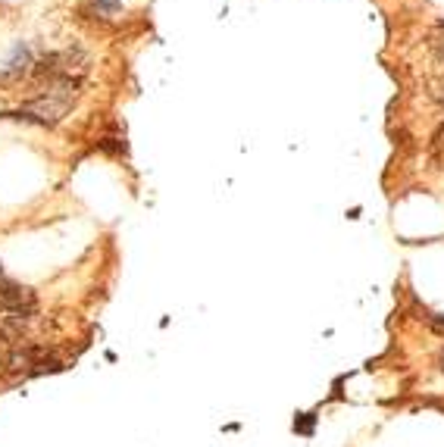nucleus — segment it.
<instances>
[{"label": "nucleus", "instance_id": "1", "mask_svg": "<svg viewBox=\"0 0 444 447\" xmlns=\"http://www.w3.org/2000/svg\"><path fill=\"white\" fill-rule=\"evenodd\" d=\"M78 85H82V81H76V79L50 81L47 91H41L34 101H28L25 107H22V116L32 119V122H41V125H56L69 110L76 107Z\"/></svg>", "mask_w": 444, "mask_h": 447}, {"label": "nucleus", "instance_id": "2", "mask_svg": "<svg viewBox=\"0 0 444 447\" xmlns=\"http://www.w3.org/2000/svg\"><path fill=\"white\" fill-rule=\"evenodd\" d=\"M60 369H63V360L54 351H47L44 344H28V341L13 347V351H7V360H3V375L13 385L34 379V375H44V373H60Z\"/></svg>", "mask_w": 444, "mask_h": 447}, {"label": "nucleus", "instance_id": "3", "mask_svg": "<svg viewBox=\"0 0 444 447\" xmlns=\"http://www.w3.org/2000/svg\"><path fill=\"white\" fill-rule=\"evenodd\" d=\"M0 310L7 313V316H25L32 319L38 313V294L32 288H22L16 282H3L0 284Z\"/></svg>", "mask_w": 444, "mask_h": 447}, {"label": "nucleus", "instance_id": "4", "mask_svg": "<svg viewBox=\"0 0 444 447\" xmlns=\"http://www.w3.org/2000/svg\"><path fill=\"white\" fill-rule=\"evenodd\" d=\"M91 3H94V10H97V16H116L119 10H123V3H119V0H91Z\"/></svg>", "mask_w": 444, "mask_h": 447}, {"label": "nucleus", "instance_id": "5", "mask_svg": "<svg viewBox=\"0 0 444 447\" xmlns=\"http://www.w3.org/2000/svg\"><path fill=\"white\" fill-rule=\"evenodd\" d=\"M429 97L438 103V107H444V75L435 81H429Z\"/></svg>", "mask_w": 444, "mask_h": 447}, {"label": "nucleus", "instance_id": "6", "mask_svg": "<svg viewBox=\"0 0 444 447\" xmlns=\"http://www.w3.org/2000/svg\"><path fill=\"white\" fill-rule=\"evenodd\" d=\"M432 150H435V154H444V125L435 132V138H432Z\"/></svg>", "mask_w": 444, "mask_h": 447}, {"label": "nucleus", "instance_id": "7", "mask_svg": "<svg viewBox=\"0 0 444 447\" xmlns=\"http://www.w3.org/2000/svg\"><path fill=\"white\" fill-rule=\"evenodd\" d=\"M435 56H438V63L444 66V41H435Z\"/></svg>", "mask_w": 444, "mask_h": 447}]
</instances>
